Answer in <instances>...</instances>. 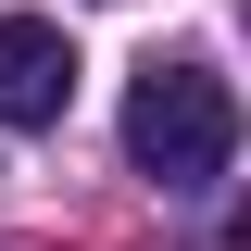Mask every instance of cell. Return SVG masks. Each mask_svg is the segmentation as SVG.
I'll use <instances>...</instances> for the list:
<instances>
[{"instance_id":"obj_1","label":"cell","mask_w":251,"mask_h":251,"mask_svg":"<svg viewBox=\"0 0 251 251\" xmlns=\"http://www.w3.org/2000/svg\"><path fill=\"white\" fill-rule=\"evenodd\" d=\"M226 151H239V100H226L214 63H151L126 88V163L151 188H214Z\"/></svg>"},{"instance_id":"obj_2","label":"cell","mask_w":251,"mask_h":251,"mask_svg":"<svg viewBox=\"0 0 251 251\" xmlns=\"http://www.w3.org/2000/svg\"><path fill=\"white\" fill-rule=\"evenodd\" d=\"M75 100V38L50 13H0V126H63Z\"/></svg>"},{"instance_id":"obj_3","label":"cell","mask_w":251,"mask_h":251,"mask_svg":"<svg viewBox=\"0 0 251 251\" xmlns=\"http://www.w3.org/2000/svg\"><path fill=\"white\" fill-rule=\"evenodd\" d=\"M239 25H251V0H239Z\"/></svg>"}]
</instances>
